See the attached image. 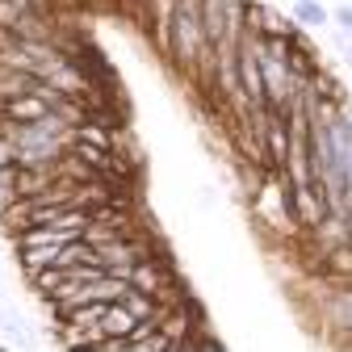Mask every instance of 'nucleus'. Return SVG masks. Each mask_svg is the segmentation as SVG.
<instances>
[{
	"mask_svg": "<svg viewBox=\"0 0 352 352\" xmlns=\"http://www.w3.org/2000/svg\"><path fill=\"white\" fill-rule=\"evenodd\" d=\"M252 210H256V218L264 227H273V231H281V235H289L298 223H294V206H289V185H285V176L277 172V176H264L260 181V189H256V197H252Z\"/></svg>",
	"mask_w": 352,
	"mask_h": 352,
	"instance_id": "f257e3e1",
	"label": "nucleus"
},
{
	"mask_svg": "<svg viewBox=\"0 0 352 352\" xmlns=\"http://www.w3.org/2000/svg\"><path fill=\"white\" fill-rule=\"evenodd\" d=\"M42 84V80H38ZM55 105L42 97V93H17L9 101H0V118L5 122H38V118H47Z\"/></svg>",
	"mask_w": 352,
	"mask_h": 352,
	"instance_id": "f03ea898",
	"label": "nucleus"
},
{
	"mask_svg": "<svg viewBox=\"0 0 352 352\" xmlns=\"http://www.w3.org/2000/svg\"><path fill=\"white\" fill-rule=\"evenodd\" d=\"M294 21L302 30H319L331 21V9L323 5V0H294Z\"/></svg>",
	"mask_w": 352,
	"mask_h": 352,
	"instance_id": "7ed1b4c3",
	"label": "nucleus"
},
{
	"mask_svg": "<svg viewBox=\"0 0 352 352\" xmlns=\"http://www.w3.org/2000/svg\"><path fill=\"white\" fill-rule=\"evenodd\" d=\"M327 319L336 331H348L352 336V289H340L327 298Z\"/></svg>",
	"mask_w": 352,
	"mask_h": 352,
	"instance_id": "20e7f679",
	"label": "nucleus"
},
{
	"mask_svg": "<svg viewBox=\"0 0 352 352\" xmlns=\"http://www.w3.org/2000/svg\"><path fill=\"white\" fill-rule=\"evenodd\" d=\"M331 21L352 34V5H336V9H331Z\"/></svg>",
	"mask_w": 352,
	"mask_h": 352,
	"instance_id": "39448f33",
	"label": "nucleus"
},
{
	"mask_svg": "<svg viewBox=\"0 0 352 352\" xmlns=\"http://www.w3.org/2000/svg\"><path fill=\"white\" fill-rule=\"evenodd\" d=\"M0 323H5V319H0Z\"/></svg>",
	"mask_w": 352,
	"mask_h": 352,
	"instance_id": "423d86ee",
	"label": "nucleus"
}]
</instances>
